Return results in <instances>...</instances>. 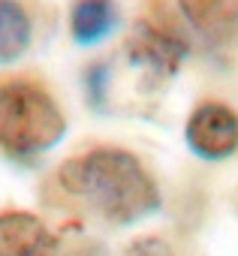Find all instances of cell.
<instances>
[{
    "mask_svg": "<svg viewBox=\"0 0 238 256\" xmlns=\"http://www.w3.org/2000/svg\"><path fill=\"white\" fill-rule=\"evenodd\" d=\"M58 184L108 223L130 226L154 217L163 205L160 187L145 163L127 148H94L58 169Z\"/></svg>",
    "mask_w": 238,
    "mask_h": 256,
    "instance_id": "obj_1",
    "label": "cell"
},
{
    "mask_svg": "<svg viewBox=\"0 0 238 256\" xmlns=\"http://www.w3.org/2000/svg\"><path fill=\"white\" fill-rule=\"evenodd\" d=\"M66 136V118L58 100L30 78L0 82V148L30 160L58 148Z\"/></svg>",
    "mask_w": 238,
    "mask_h": 256,
    "instance_id": "obj_2",
    "label": "cell"
},
{
    "mask_svg": "<svg viewBox=\"0 0 238 256\" xmlns=\"http://www.w3.org/2000/svg\"><path fill=\"white\" fill-rule=\"evenodd\" d=\"M184 142L187 148L208 163L229 160L238 151V114L226 102L205 100L199 102L187 124H184Z\"/></svg>",
    "mask_w": 238,
    "mask_h": 256,
    "instance_id": "obj_3",
    "label": "cell"
},
{
    "mask_svg": "<svg viewBox=\"0 0 238 256\" xmlns=\"http://www.w3.org/2000/svg\"><path fill=\"white\" fill-rule=\"evenodd\" d=\"M190 46L181 34H175L172 28H163L151 18H142L133 24V30L127 34V58L130 64H136L139 70H145L148 76L166 82L172 78L181 64L187 60Z\"/></svg>",
    "mask_w": 238,
    "mask_h": 256,
    "instance_id": "obj_4",
    "label": "cell"
},
{
    "mask_svg": "<svg viewBox=\"0 0 238 256\" xmlns=\"http://www.w3.org/2000/svg\"><path fill=\"white\" fill-rule=\"evenodd\" d=\"M178 10L211 46H238V0H178Z\"/></svg>",
    "mask_w": 238,
    "mask_h": 256,
    "instance_id": "obj_5",
    "label": "cell"
},
{
    "mask_svg": "<svg viewBox=\"0 0 238 256\" xmlns=\"http://www.w3.org/2000/svg\"><path fill=\"white\" fill-rule=\"evenodd\" d=\"M0 256H54V235L30 211H0Z\"/></svg>",
    "mask_w": 238,
    "mask_h": 256,
    "instance_id": "obj_6",
    "label": "cell"
},
{
    "mask_svg": "<svg viewBox=\"0 0 238 256\" xmlns=\"http://www.w3.org/2000/svg\"><path fill=\"white\" fill-rule=\"evenodd\" d=\"M118 28H121V10L114 0H76L70 10V36L82 48L106 42Z\"/></svg>",
    "mask_w": 238,
    "mask_h": 256,
    "instance_id": "obj_7",
    "label": "cell"
},
{
    "mask_svg": "<svg viewBox=\"0 0 238 256\" xmlns=\"http://www.w3.org/2000/svg\"><path fill=\"white\" fill-rule=\"evenodd\" d=\"M34 42V22L22 0H0V66L16 64Z\"/></svg>",
    "mask_w": 238,
    "mask_h": 256,
    "instance_id": "obj_8",
    "label": "cell"
},
{
    "mask_svg": "<svg viewBox=\"0 0 238 256\" xmlns=\"http://www.w3.org/2000/svg\"><path fill=\"white\" fill-rule=\"evenodd\" d=\"M108 64L106 60H96L84 70V94H88V102L90 108L96 112H106V102H108Z\"/></svg>",
    "mask_w": 238,
    "mask_h": 256,
    "instance_id": "obj_9",
    "label": "cell"
},
{
    "mask_svg": "<svg viewBox=\"0 0 238 256\" xmlns=\"http://www.w3.org/2000/svg\"><path fill=\"white\" fill-rule=\"evenodd\" d=\"M124 256H175V250L169 247V241H163L160 235H142L136 238Z\"/></svg>",
    "mask_w": 238,
    "mask_h": 256,
    "instance_id": "obj_10",
    "label": "cell"
},
{
    "mask_svg": "<svg viewBox=\"0 0 238 256\" xmlns=\"http://www.w3.org/2000/svg\"><path fill=\"white\" fill-rule=\"evenodd\" d=\"M76 256H100V253H96V250H78Z\"/></svg>",
    "mask_w": 238,
    "mask_h": 256,
    "instance_id": "obj_11",
    "label": "cell"
}]
</instances>
